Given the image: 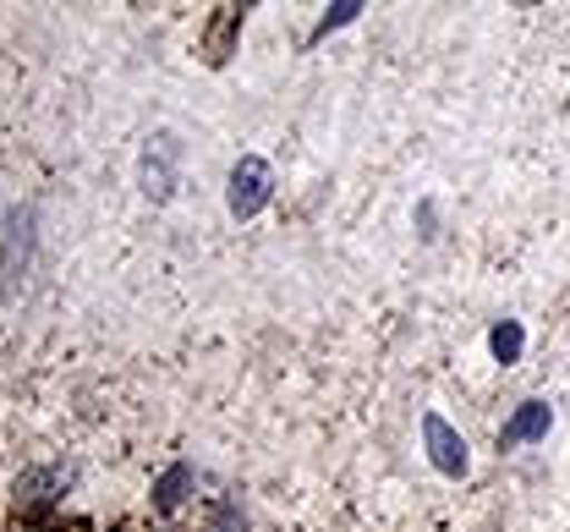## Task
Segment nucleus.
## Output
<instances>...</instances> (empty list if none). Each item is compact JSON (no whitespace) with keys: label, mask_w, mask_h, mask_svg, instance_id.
Returning a JSON list of instances; mask_svg holds the SVG:
<instances>
[{"label":"nucleus","mask_w":570,"mask_h":532,"mask_svg":"<svg viewBox=\"0 0 570 532\" xmlns=\"http://www.w3.org/2000/svg\"><path fill=\"white\" fill-rule=\"evenodd\" d=\"M549 423H554L549 401H521V406H515V417L499 428V445H532V440H543V434H549Z\"/></svg>","instance_id":"20e7f679"},{"label":"nucleus","mask_w":570,"mask_h":532,"mask_svg":"<svg viewBox=\"0 0 570 532\" xmlns=\"http://www.w3.org/2000/svg\"><path fill=\"white\" fill-rule=\"evenodd\" d=\"M489 346H494V357H499V363H515V357H521V346H527V329H521L515 318H504V324H494Z\"/></svg>","instance_id":"39448f33"},{"label":"nucleus","mask_w":570,"mask_h":532,"mask_svg":"<svg viewBox=\"0 0 570 532\" xmlns=\"http://www.w3.org/2000/svg\"><path fill=\"white\" fill-rule=\"evenodd\" d=\"M138 181L142 193L154 198V204H165L170 193H176V138H148L142 144V159H138Z\"/></svg>","instance_id":"7ed1b4c3"},{"label":"nucleus","mask_w":570,"mask_h":532,"mask_svg":"<svg viewBox=\"0 0 570 532\" xmlns=\"http://www.w3.org/2000/svg\"><path fill=\"white\" fill-rule=\"evenodd\" d=\"M181 489H187V466H170V472L159 477V489H154V505H159V511H176V505H181Z\"/></svg>","instance_id":"423d86ee"},{"label":"nucleus","mask_w":570,"mask_h":532,"mask_svg":"<svg viewBox=\"0 0 570 532\" xmlns=\"http://www.w3.org/2000/svg\"><path fill=\"white\" fill-rule=\"evenodd\" d=\"M423 445H428V461L444 472V477H466V466H472V456H466V440L439 417V412H423Z\"/></svg>","instance_id":"f03ea898"},{"label":"nucleus","mask_w":570,"mask_h":532,"mask_svg":"<svg viewBox=\"0 0 570 532\" xmlns=\"http://www.w3.org/2000/svg\"><path fill=\"white\" fill-rule=\"evenodd\" d=\"M269 198H275V170H269V159L242 154V159H236V170H230V193H225L230 220H253Z\"/></svg>","instance_id":"f257e3e1"},{"label":"nucleus","mask_w":570,"mask_h":532,"mask_svg":"<svg viewBox=\"0 0 570 532\" xmlns=\"http://www.w3.org/2000/svg\"><path fill=\"white\" fill-rule=\"evenodd\" d=\"M356 11H362V6H330V17H324V22H318V39H324V33H330V28H346V22H352Z\"/></svg>","instance_id":"0eeeda50"}]
</instances>
